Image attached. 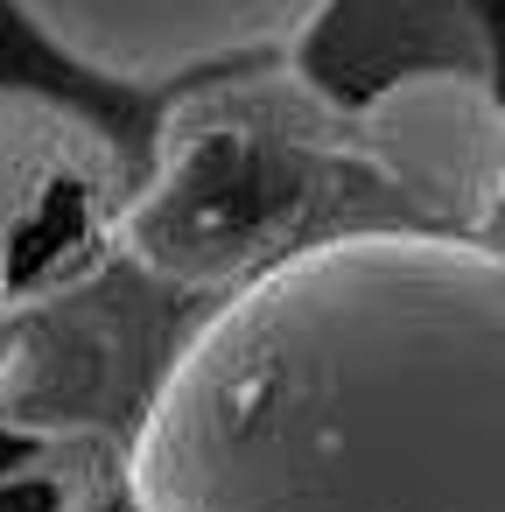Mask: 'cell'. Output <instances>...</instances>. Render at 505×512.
Masks as SVG:
<instances>
[{
  "label": "cell",
  "mask_w": 505,
  "mask_h": 512,
  "mask_svg": "<svg viewBox=\"0 0 505 512\" xmlns=\"http://www.w3.org/2000/svg\"><path fill=\"white\" fill-rule=\"evenodd\" d=\"M78 71L127 92H183L197 78L281 57L323 0H8Z\"/></svg>",
  "instance_id": "4"
},
{
  "label": "cell",
  "mask_w": 505,
  "mask_h": 512,
  "mask_svg": "<svg viewBox=\"0 0 505 512\" xmlns=\"http://www.w3.org/2000/svg\"><path fill=\"white\" fill-rule=\"evenodd\" d=\"M134 162L120 134L36 85H0V512H106L127 435L64 407L36 337L78 309L120 253Z\"/></svg>",
  "instance_id": "3"
},
{
  "label": "cell",
  "mask_w": 505,
  "mask_h": 512,
  "mask_svg": "<svg viewBox=\"0 0 505 512\" xmlns=\"http://www.w3.org/2000/svg\"><path fill=\"white\" fill-rule=\"evenodd\" d=\"M281 57L337 99H372L421 71H456L477 85H498L505 71L484 0H323Z\"/></svg>",
  "instance_id": "5"
},
{
  "label": "cell",
  "mask_w": 505,
  "mask_h": 512,
  "mask_svg": "<svg viewBox=\"0 0 505 512\" xmlns=\"http://www.w3.org/2000/svg\"><path fill=\"white\" fill-rule=\"evenodd\" d=\"M498 99H505V71H498Z\"/></svg>",
  "instance_id": "6"
},
{
  "label": "cell",
  "mask_w": 505,
  "mask_h": 512,
  "mask_svg": "<svg viewBox=\"0 0 505 512\" xmlns=\"http://www.w3.org/2000/svg\"><path fill=\"white\" fill-rule=\"evenodd\" d=\"M134 512H505V260L302 253L211 302L120 449Z\"/></svg>",
  "instance_id": "1"
},
{
  "label": "cell",
  "mask_w": 505,
  "mask_h": 512,
  "mask_svg": "<svg viewBox=\"0 0 505 512\" xmlns=\"http://www.w3.org/2000/svg\"><path fill=\"white\" fill-rule=\"evenodd\" d=\"M358 239H442L505 260V99L421 71L372 99L309 85L288 57L183 85L134 169L120 253L176 302Z\"/></svg>",
  "instance_id": "2"
}]
</instances>
